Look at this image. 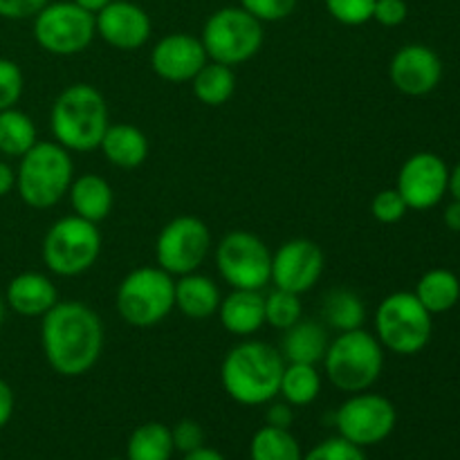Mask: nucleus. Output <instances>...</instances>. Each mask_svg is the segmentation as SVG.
<instances>
[{"mask_svg": "<svg viewBox=\"0 0 460 460\" xmlns=\"http://www.w3.org/2000/svg\"><path fill=\"white\" fill-rule=\"evenodd\" d=\"M211 252V232L196 216H178L162 227L155 241L157 268L171 277L198 272Z\"/></svg>", "mask_w": 460, "mask_h": 460, "instance_id": "ddd939ff", "label": "nucleus"}, {"mask_svg": "<svg viewBox=\"0 0 460 460\" xmlns=\"http://www.w3.org/2000/svg\"><path fill=\"white\" fill-rule=\"evenodd\" d=\"M4 301L21 317H43L58 304V290L45 274L22 272L9 281Z\"/></svg>", "mask_w": 460, "mask_h": 460, "instance_id": "6ab92c4d", "label": "nucleus"}, {"mask_svg": "<svg viewBox=\"0 0 460 460\" xmlns=\"http://www.w3.org/2000/svg\"><path fill=\"white\" fill-rule=\"evenodd\" d=\"M395 422L398 411L394 402L371 391L350 394V398L335 413V427L341 438L362 449L385 443L394 434Z\"/></svg>", "mask_w": 460, "mask_h": 460, "instance_id": "f8f14e48", "label": "nucleus"}, {"mask_svg": "<svg viewBox=\"0 0 460 460\" xmlns=\"http://www.w3.org/2000/svg\"><path fill=\"white\" fill-rule=\"evenodd\" d=\"M286 368L281 350L265 341L247 340L234 346L220 367L223 389L243 407H263L279 395Z\"/></svg>", "mask_w": 460, "mask_h": 460, "instance_id": "f03ea898", "label": "nucleus"}, {"mask_svg": "<svg viewBox=\"0 0 460 460\" xmlns=\"http://www.w3.org/2000/svg\"><path fill=\"white\" fill-rule=\"evenodd\" d=\"M173 438H171V427L162 422H144L130 434L128 460H171L173 456Z\"/></svg>", "mask_w": 460, "mask_h": 460, "instance_id": "c85d7f7f", "label": "nucleus"}, {"mask_svg": "<svg viewBox=\"0 0 460 460\" xmlns=\"http://www.w3.org/2000/svg\"><path fill=\"white\" fill-rule=\"evenodd\" d=\"M447 193H452L454 200L460 202V162L454 169H449V187Z\"/></svg>", "mask_w": 460, "mask_h": 460, "instance_id": "49530a36", "label": "nucleus"}, {"mask_svg": "<svg viewBox=\"0 0 460 460\" xmlns=\"http://www.w3.org/2000/svg\"><path fill=\"white\" fill-rule=\"evenodd\" d=\"M250 456L252 460H304V452L290 429L265 425L252 436Z\"/></svg>", "mask_w": 460, "mask_h": 460, "instance_id": "7c9ffc66", "label": "nucleus"}, {"mask_svg": "<svg viewBox=\"0 0 460 460\" xmlns=\"http://www.w3.org/2000/svg\"><path fill=\"white\" fill-rule=\"evenodd\" d=\"M97 36L94 13L72 3H48L34 16V39L54 57H75Z\"/></svg>", "mask_w": 460, "mask_h": 460, "instance_id": "9d476101", "label": "nucleus"}, {"mask_svg": "<svg viewBox=\"0 0 460 460\" xmlns=\"http://www.w3.org/2000/svg\"><path fill=\"white\" fill-rule=\"evenodd\" d=\"M281 355L286 364H322L326 355L331 337L323 323L313 322V319L301 317L295 326L283 331Z\"/></svg>", "mask_w": 460, "mask_h": 460, "instance_id": "412c9836", "label": "nucleus"}, {"mask_svg": "<svg viewBox=\"0 0 460 460\" xmlns=\"http://www.w3.org/2000/svg\"><path fill=\"white\" fill-rule=\"evenodd\" d=\"M216 265L232 290H263L272 272V252L250 232H229L216 247Z\"/></svg>", "mask_w": 460, "mask_h": 460, "instance_id": "9b49d317", "label": "nucleus"}, {"mask_svg": "<svg viewBox=\"0 0 460 460\" xmlns=\"http://www.w3.org/2000/svg\"><path fill=\"white\" fill-rule=\"evenodd\" d=\"M13 404H16V400H13L12 386L4 380H0V427H4L12 420Z\"/></svg>", "mask_w": 460, "mask_h": 460, "instance_id": "79ce46f5", "label": "nucleus"}, {"mask_svg": "<svg viewBox=\"0 0 460 460\" xmlns=\"http://www.w3.org/2000/svg\"><path fill=\"white\" fill-rule=\"evenodd\" d=\"M443 220L445 225H447V229H452V232H460V202L454 200L452 205H447V209H445L443 214Z\"/></svg>", "mask_w": 460, "mask_h": 460, "instance_id": "c03bdc74", "label": "nucleus"}, {"mask_svg": "<svg viewBox=\"0 0 460 460\" xmlns=\"http://www.w3.org/2000/svg\"><path fill=\"white\" fill-rule=\"evenodd\" d=\"M171 438H173L175 452L189 454L205 445V429L200 422L184 418V420L175 422V427H171Z\"/></svg>", "mask_w": 460, "mask_h": 460, "instance_id": "4c0bfd02", "label": "nucleus"}, {"mask_svg": "<svg viewBox=\"0 0 460 460\" xmlns=\"http://www.w3.org/2000/svg\"><path fill=\"white\" fill-rule=\"evenodd\" d=\"M103 157L117 169H137L148 157V137L133 124H111L103 133Z\"/></svg>", "mask_w": 460, "mask_h": 460, "instance_id": "5701e85b", "label": "nucleus"}, {"mask_svg": "<svg viewBox=\"0 0 460 460\" xmlns=\"http://www.w3.org/2000/svg\"><path fill=\"white\" fill-rule=\"evenodd\" d=\"M40 346L54 373L81 377L103 353V323L81 301H58L40 317Z\"/></svg>", "mask_w": 460, "mask_h": 460, "instance_id": "f257e3e1", "label": "nucleus"}, {"mask_svg": "<svg viewBox=\"0 0 460 460\" xmlns=\"http://www.w3.org/2000/svg\"><path fill=\"white\" fill-rule=\"evenodd\" d=\"M49 126L54 142L70 153L94 151L111 126L106 99L90 84L67 85L52 103Z\"/></svg>", "mask_w": 460, "mask_h": 460, "instance_id": "7ed1b4c3", "label": "nucleus"}, {"mask_svg": "<svg viewBox=\"0 0 460 460\" xmlns=\"http://www.w3.org/2000/svg\"><path fill=\"white\" fill-rule=\"evenodd\" d=\"M304 460H367V456H364L362 447L349 443L341 436H335V438L323 440L308 454H304Z\"/></svg>", "mask_w": 460, "mask_h": 460, "instance_id": "c9c22d12", "label": "nucleus"}, {"mask_svg": "<svg viewBox=\"0 0 460 460\" xmlns=\"http://www.w3.org/2000/svg\"><path fill=\"white\" fill-rule=\"evenodd\" d=\"M200 40L209 61L229 67L241 66L263 48V22L243 7H223L207 18Z\"/></svg>", "mask_w": 460, "mask_h": 460, "instance_id": "1a4fd4ad", "label": "nucleus"}, {"mask_svg": "<svg viewBox=\"0 0 460 460\" xmlns=\"http://www.w3.org/2000/svg\"><path fill=\"white\" fill-rule=\"evenodd\" d=\"M292 407L283 400V402H274L270 404L268 409V425L272 427H281V429H290L292 425Z\"/></svg>", "mask_w": 460, "mask_h": 460, "instance_id": "a19ab883", "label": "nucleus"}, {"mask_svg": "<svg viewBox=\"0 0 460 460\" xmlns=\"http://www.w3.org/2000/svg\"><path fill=\"white\" fill-rule=\"evenodd\" d=\"M449 187V166L436 153L420 151L407 157L398 173L395 189L409 209L427 211L440 205Z\"/></svg>", "mask_w": 460, "mask_h": 460, "instance_id": "4468645a", "label": "nucleus"}, {"mask_svg": "<svg viewBox=\"0 0 460 460\" xmlns=\"http://www.w3.org/2000/svg\"><path fill=\"white\" fill-rule=\"evenodd\" d=\"M413 295L431 314L449 313L460 301V279L452 270L434 268L422 274Z\"/></svg>", "mask_w": 460, "mask_h": 460, "instance_id": "393cba45", "label": "nucleus"}, {"mask_svg": "<svg viewBox=\"0 0 460 460\" xmlns=\"http://www.w3.org/2000/svg\"><path fill=\"white\" fill-rule=\"evenodd\" d=\"M322 364L332 386L349 395L359 394L380 380L385 368V349L376 335L358 328L340 332L335 340H331Z\"/></svg>", "mask_w": 460, "mask_h": 460, "instance_id": "39448f33", "label": "nucleus"}, {"mask_svg": "<svg viewBox=\"0 0 460 460\" xmlns=\"http://www.w3.org/2000/svg\"><path fill=\"white\" fill-rule=\"evenodd\" d=\"M102 245L97 225L72 214L48 229L40 254L45 268L57 277H79L97 263Z\"/></svg>", "mask_w": 460, "mask_h": 460, "instance_id": "6e6552de", "label": "nucleus"}, {"mask_svg": "<svg viewBox=\"0 0 460 460\" xmlns=\"http://www.w3.org/2000/svg\"><path fill=\"white\" fill-rule=\"evenodd\" d=\"M322 394V376L314 364H286L279 395L290 407H308Z\"/></svg>", "mask_w": 460, "mask_h": 460, "instance_id": "cd10ccee", "label": "nucleus"}, {"mask_svg": "<svg viewBox=\"0 0 460 460\" xmlns=\"http://www.w3.org/2000/svg\"><path fill=\"white\" fill-rule=\"evenodd\" d=\"M409 207L404 198L400 196L398 189H382L371 202V214L377 223L382 225H394L407 216Z\"/></svg>", "mask_w": 460, "mask_h": 460, "instance_id": "72a5a7b5", "label": "nucleus"}, {"mask_svg": "<svg viewBox=\"0 0 460 460\" xmlns=\"http://www.w3.org/2000/svg\"><path fill=\"white\" fill-rule=\"evenodd\" d=\"M75 3L79 4V7H84L85 12L97 13V12H102V9L106 7V4H111L112 0H75Z\"/></svg>", "mask_w": 460, "mask_h": 460, "instance_id": "de8ad7c7", "label": "nucleus"}, {"mask_svg": "<svg viewBox=\"0 0 460 460\" xmlns=\"http://www.w3.org/2000/svg\"><path fill=\"white\" fill-rule=\"evenodd\" d=\"M220 299L223 296L218 286L205 274L191 272L175 281V308L193 322H202L218 313Z\"/></svg>", "mask_w": 460, "mask_h": 460, "instance_id": "b1692460", "label": "nucleus"}, {"mask_svg": "<svg viewBox=\"0 0 460 460\" xmlns=\"http://www.w3.org/2000/svg\"><path fill=\"white\" fill-rule=\"evenodd\" d=\"M106 460H121V458H106Z\"/></svg>", "mask_w": 460, "mask_h": 460, "instance_id": "8fccbe9b", "label": "nucleus"}, {"mask_svg": "<svg viewBox=\"0 0 460 460\" xmlns=\"http://www.w3.org/2000/svg\"><path fill=\"white\" fill-rule=\"evenodd\" d=\"M67 198H70L75 216L90 220L94 225L106 220L111 216L112 205H115L112 187L97 173H84L72 180Z\"/></svg>", "mask_w": 460, "mask_h": 460, "instance_id": "4be33fe9", "label": "nucleus"}, {"mask_svg": "<svg viewBox=\"0 0 460 460\" xmlns=\"http://www.w3.org/2000/svg\"><path fill=\"white\" fill-rule=\"evenodd\" d=\"M304 317V305H301V295L295 292L279 290L265 295V323H270L277 331H288Z\"/></svg>", "mask_w": 460, "mask_h": 460, "instance_id": "2f4dec72", "label": "nucleus"}, {"mask_svg": "<svg viewBox=\"0 0 460 460\" xmlns=\"http://www.w3.org/2000/svg\"><path fill=\"white\" fill-rule=\"evenodd\" d=\"M389 76L391 84L407 97H425L440 85L443 61L429 45H404L391 58Z\"/></svg>", "mask_w": 460, "mask_h": 460, "instance_id": "dca6fc26", "label": "nucleus"}, {"mask_svg": "<svg viewBox=\"0 0 460 460\" xmlns=\"http://www.w3.org/2000/svg\"><path fill=\"white\" fill-rule=\"evenodd\" d=\"M182 460H225V456L218 452V449H211V447H205V445H202V447L184 454Z\"/></svg>", "mask_w": 460, "mask_h": 460, "instance_id": "a18cd8bd", "label": "nucleus"}, {"mask_svg": "<svg viewBox=\"0 0 460 460\" xmlns=\"http://www.w3.org/2000/svg\"><path fill=\"white\" fill-rule=\"evenodd\" d=\"M218 319L227 332L250 337L265 326L263 290H232L220 299Z\"/></svg>", "mask_w": 460, "mask_h": 460, "instance_id": "aec40b11", "label": "nucleus"}, {"mask_svg": "<svg viewBox=\"0 0 460 460\" xmlns=\"http://www.w3.org/2000/svg\"><path fill=\"white\" fill-rule=\"evenodd\" d=\"M94 30L111 48L133 52L148 43L153 25L139 4L130 0H112L102 12L94 13Z\"/></svg>", "mask_w": 460, "mask_h": 460, "instance_id": "f3484780", "label": "nucleus"}, {"mask_svg": "<svg viewBox=\"0 0 460 460\" xmlns=\"http://www.w3.org/2000/svg\"><path fill=\"white\" fill-rule=\"evenodd\" d=\"M434 314L413 292H394L376 310V337L382 349L411 358L427 349L434 332Z\"/></svg>", "mask_w": 460, "mask_h": 460, "instance_id": "0eeeda50", "label": "nucleus"}, {"mask_svg": "<svg viewBox=\"0 0 460 460\" xmlns=\"http://www.w3.org/2000/svg\"><path fill=\"white\" fill-rule=\"evenodd\" d=\"M115 305L119 317L133 328H153L175 308V277L157 265L137 268L121 279Z\"/></svg>", "mask_w": 460, "mask_h": 460, "instance_id": "423d86ee", "label": "nucleus"}, {"mask_svg": "<svg viewBox=\"0 0 460 460\" xmlns=\"http://www.w3.org/2000/svg\"><path fill=\"white\" fill-rule=\"evenodd\" d=\"M3 322H4V301L3 296H0V326H3Z\"/></svg>", "mask_w": 460, "mask_h": 460, "instance_id": "09e8293b", "label": "nucleus"}, {"mask_svg": "<svg viewBox=\"0 0 460 460\" xmlns=\"http://www.w3.org/2000/svg\"><path fill=\"white\" fill-rule=\"evenodd\" d=\"M409 4L407 0H376L373 7V21L382 27H398L407 21Z\"/></svg>", "mask_w": 460, "mask_h": 460, "instance_id": "58836bf2", "label": "nucleus"}, {"mask_svg": "<svg viewBox=\"0 0 460 460\" xmlns=\"http://www.w3.org/2000/svg\"><path fill=\"white\" fill-rule=\"evenodd\" d=\"M209 61L200 39L184 31L164 36L151 49V67L160 79L171 84H191L200 67Z\"/></svg>", "mask_w": 460, "mask_h": 460, "instance_id": "a211bd4d", "label": "nucleus"}, {"mask_svg": "<svg viewBox=\"0 0 460 460\" xmlns=\"http://www.w3.org/2000/svg\"><path fill=\"white\" fill-rule=\"evenodd\" d=\"M323 265H326V259L317 243L308 238H292L272 254L270 283H274L279 290L305 295L319 283Z\"/></svg>", "mask_w": 460, "mask_h": 460, "instance_id": "2eb2a0df", "label": "nucleus"}, {"mask_svg": "<svg viewBox=\"0 0 460 460\" xmlns=\"http://www.w3.org/2000/svg\"><path fill=\"white\" fill-rule=\"evenodd\" d=\"M75 164L67 148L58 142H36L16 171V189L21 200L31 209H49L70 191Z\"/></svg>", "mask_w": 460, "mask_h": 460, "instance_id": "20e7f679", "label": "nucleus"}, {"mask_svg": "<svg viewBox=\"0 0 460 460\" xmlns=\"http://www.w3.org/2000/svg\"><path fill=\"white\" fill-rule=\"evenodd\" d=\"M376 0H326V9L337 22L349 27L364 25L373 21Z\"/></svg>", "mask_w": 460, "mask_h": 460, "instance_id": "473e14b6", "label": "nucleus"}, {"mask_svg": "<svg viewBox=\"0 0 460 460\" xmlns=\"http://www.w3.org/2000/svg\"><path fill=\"white\" fill-rule=\"evenodd\" d=\"M322 314L328 326L335 328L337 332H349L364 326V322H367V305H364L362 296L355 295L353 290L337 288V290L328 292L326 299H323Z\"/></svg>", "mask_w": 460, "mask_h": 460, "instance_id": "bb28decb", "label": "nucleus"}, {"mask_svg": "<svg viewBox=\"0 0 460 460\" xmlns=\"http://www.w3.org/2000/svg\"><path fill=\"white\" fill-rule=\"evenodd\" d=\"M193 94L200 103L211 108L225 106L236 93V75L229 66L207 61L196 76L191 79Z\"/></svg>", "mask_w": 460, "mask_h": 460, "instance_id": "a878e982", "label": "nucleus"}, {"mask_svg": "<svg viewBox=\"0 0 460 460\" xmlns=\"http://www.w3.org/2000/svg\"><path fill=\"white\" fill-rule=\"evenodd\" d=\"M48 3L49 0H0V18H9V21L31 18Z\"/></svg>", "mask_w": 460, "mask_h": 460, "instance_id": "ea45409f", "label": "nucleus"}, {"mask_svg": "<svg viewBox=\"0 0 460 460\" xmlns=\"http://www.w3.org/2000/svg\"><path fill=\"white\" fill-rule=\"evenodd\" d=\"M22 88H25V79L18 63L0 58V111L16 108L22 97Z\"/></svg>", "mask_w": 460, "mask_h": 460, "instance_id": "f704fd0d", "label": "nucleus"}, {"mask_svg": "<svg viewBox=\"0 0 460 460\" xmlns=\"http://www.w3.org/2000/svg\"><path fill=\"white\" fill-rule=\"evenodd\" d=\"M299 0H241V7L261 22H277L290 16Z\"/></svg>", "mask_w": 460, "mask_h": 460, "instance_id": "e433bc0d", "label": "nucleus"}, {"mask_svg": "<svg viewBox=\"0 0 460 460\" xmlns=\"http://www.w3.org/2000/svg\"><path fill=\"white\" fill-rule=\"evenodd\" d=\"M36 126L30 115L16 108L0 111V153L9 157H22L34 144Z\"/></svg>", "mask_w": 460, "mask_h": 460, "instance_id": "c756f323", "label": "nucleus"}, {"mask_svg": "<svg viewBox=\"0 0 460 460\" xmlns=\"http://www.w3.org/2000/svg\"><path fill=\"white\" fill-rule=\"evenodd\" d=\"M12 189H16V171L7 162H0V198L12 193Z\"/></svg>", "mask_w": 460, "mask_h": 460, "instance_id": "37998d69", "label": "nucleus"}]
</instances>
